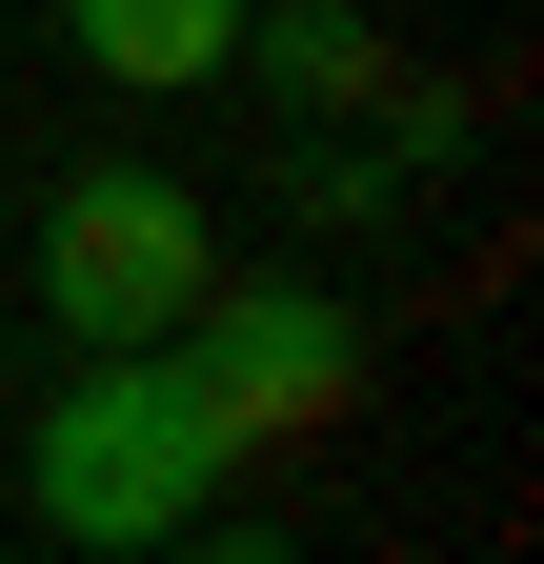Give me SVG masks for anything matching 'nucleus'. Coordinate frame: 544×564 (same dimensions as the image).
<instances>
[{
  "instance_id": "f257e3e1",
  "label": "nucleus",
  "mask_w": 544,
  "mask_h": 564,
  "mask_svg": "<svg viewBox=\"0 0 544 564\" xmlns=\"http://www.w3.org/2000/svg\"><path fill=\"white\" fill-rule=\"evenodd\" d=\"M21 505H41L61 544H182L202 505H222V423H202L182 343H81V383L41 403Z\"/></svg>"
},
{
  "instance_id": "f03ea898",
  "label": "nucleus",
  "mask_w": 544,
  "mask_h": 564,
  "mask_svg": "<svg viewBox=\"0 0 544 564\" xmlns=\"http://www.w3.org/2000/svg\"><path fill=\"white\" fill-rule=\"evenodd\" d=\"M162 343H182L202 423H222V464H262V444H323V423L363 403V323L323 303V282H202Z\"/></svg>"
},
{
  "instance_id": "7ed1b4c3",
  "label": "nucleus",
  "mask_w": 544,
  "mask_h": 564,
  "mask_svg": "<svg viewBox=\"0 0 544 564\" xmlns=\"http://www.w3.org/2000/svg\"><path fill=\"white\" fill-rule=\"evenodd\" d=\"M202 282H222V223H202L162 162L61 182V223H41V303H61V343H162Z\"/></svg>"
},
{
  "instance_id": "20e7f679",
  "label": "nucleus",
  "mask_w": 544,
  "mask_h": 564,
  "mask_svg": "<svg viewBox=\"0 0 544 564\" xmlns=\"http://www.w3.org/2000/svg\"><path fill=\"white\" fill-rule=\"evenodd\" d=\"M61 41H81L121 101H202L242 61V0H61Z\"/></svg>"
},
{
  "instance_id": "39448f33",
  "label": "nucleus",
  "mask_w": 544,
  "mask_h": 564,
  "mask_svg": "<svg viewBox=\"0 0 544 564\" xmlns=\"http://www.w3.org/2000/svg\"><path fill=\"white\" fill-rule=\"evenodd\" d=\"M242 61H262V101H403L383 82V21H363V0H242Z\"/></svg>"
}]
</instances>
